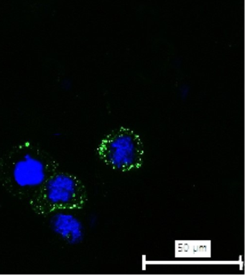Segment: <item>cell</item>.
Returning <instances> with one entry per match:
<instances>
[{"label": "cell", "instance_id": "obj_1", "mask_svg": "<svg viewBox=\"0 0 245 276\" xmlns=\"http://www.w3.org/2000/svg\"><path fill=\"white\" fill-rule=\"evenodd\" d=\"M59 167L58 161L48 151L24 142L0 157V183L11 196L28 203Z\"/></svg>", "mask_w": 245, "mask_h": 276}, {"label": "cell", "instance_id": "obj_2", "mask_svg": "<svg viewBox=\"0 0 245 276\" xmlns=\"http://www.w3.org/2000/svg\"><path fill=\"white\" fill-rule=\"evenodd\" d=\"M87 201L84 183L75 175L59 170L43 183L28 203L34 213L45 217L57 211L81 209Z\"/></svg>", "mask_w": 245, "mask_h": 276}, {"label": "cell", "instance_id": "obj_3", "mask_svg": "<svg viewBox=\"0 0 245 276\" xmlns=\"http://www.w3.org/2000/svg\"><path fill=\"white\" fill-rule=\"evenodd\" d=\"M97 154L113 169L126 172L143 166L145 149L141 138L129 128L120 127L106 135L98 145Z\"/></svg>", "mask_w": 245, "mask_h": 276}, {"label": "cell", "instance_id": "obj_4", "mask_svg": "<svg viewBox=\"0 0 245 276\" xmlns=\"http://www.w3.org/2000/svg\"><path fill=\"white\" fill-rule=\"evenodd\" d=\"M51 231L65 243L76 245L83 242L84 227L79 218L67 211H57L47 216Z\"/></svg>", "mask_w": 245, "mask_h": 276}]
</instances>
